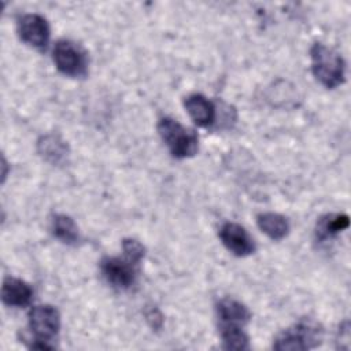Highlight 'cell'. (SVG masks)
<instances>
[{
    "mask_svg": "<svg viewBox=\"0 0 351 351\" xmlns=\"http://www.w3.org/2000/svg\"><path fill=\"white\" fill-rule=\"evenodd\" d=\"M38 154L52 165H60L69 155V147L58 134H45L37 141Z\"/></svg>",
    "mask_w": 351,
    "mask_h": 351,
    "instance_id": "obj_12",
    "label": "cell"
},
{
    "mask_svg": "<svg viewBox=\"0 0 351 351\" xmlns=\"http://www.w3.org/2000/svg\"><path fill=\"white\" fill-rule=\"evenodd\" d=\"M259 229L273 240L284 239L289 232V223L285 217L277 213H263L258 215Z\"/></svg>",
    "mask_w": 351,
    "mask_h": 351,
    "instance_id": "obj_13",
    "label": "cell"
},
{
    "mask_svg": "<svg viewBox=\"0 0 351 351\" xmlns=\"http://www.w3.org/2000/svg\"><path fill=\"white\" fill-rule=\"evenodd\" d=\"M348 225H350V219L346 214H328L318 221L315 236L319 241H324L346 230Z\"/></svg>",
    "mask_w": 351,
    "mask_h": 351,
    "instance_id": "obj_14",
    "label": "cell"
},
{
    "mask_svg": "<svg viewBox=\"0 0 351 351\" xmlns=\"http://www.w3.org/2000/svg\"><path fill=\"white\" fill-rule=\"evenodd\" d=\"M184 106L189 117L192 118V121L199 126H203V128L210 126L215 119V107L203 95H199V93L189 95L185 99Z\"/></svg>",
    "mask_w": 351,
    "mask_h": 351,
    "instance_id": "obj_10",
    "label": "cell"
},
{
    "mask_svg": "<svg viewBox=\"0 0 351 351\" xmlns=\"http://www.w3.org/2000/svg\"><path fill=\"white\" fill-rule=\"evenodd\" d=\"M310 55L313 74L321 85L333 89L344 82L346 63L340 53L321 43H315Z\"/></svg>",
    "mask_w": 351,
    "mask_h": 351,
    "instance_id": "obj_1",
    "label": "cell"
},
{
    "mask_svg": "<svg viewBox=\"0 0 351 351\" xmlns=\"http://www.w3.org/2000/svg\"><path fill=\"white\" fill-rule=\"evenodd\" d=\"M219 332L225 350H248V336L243 325H219Z\"/></svg>",
    "mask_w": 351,
    "mask_h": 351,
    "instance_id": "obj_16",
    "label": "cell"
},
{
    "mask_svg": "<svg viewBox=\"0 0 351 351\" xmlns=\"http://www.w3.org/2000/svg\"><path fill=\"white\" fill-rule=\"evenodd\" d=\"M33 289L32 287L15 277H5L1 288V299L7 306L23 307L32 300Z\"/></svg>",
    "mask_w": 351,
    "mask_h": 351,
    "instance_id": "obj_9",
    "label": "cell"
},
{
    "mask_svg": "<svg viewBox=\"0 0 351 351\" xmlns=\"http://www.w3.org/2000/svg\"><path fill=\"white\" fill-rule=\"evenodd\" d=\"M56 69L69 77H81L86 73L85 52L69 40H59L52 52Z\"/></svg>",
    "mask_w": 351,
    "mask_h": 351,
    "instance_id": "obj_5",
    "label": "cell"
},
{
    "mask_svg": "<svg viewBox=\"0 0 351 351\" xmlns=\"http://www.w3.org/2000/svg\"><path fill=\"white\" fill-rule=\"evenodd\" d=\"M137 265L123 256H107L100 262V270L103 277L115 288L128 289L134 284Z\"/></svg>",
    "mask_w": 351,
    "mask_h": 351,
    "instance_id": "obj_6",
    "label": "cell"
},
{
    "mask_svg": "<svg viewBox=\"0 0 351 351\" xmlns=\"http://www.w3.org/2000/svg\"><path fill=\"white\" fill-rule=\"evenodd\" d=\"M145 317H147V319H148V322L151 324V326L152 328H155V329H158V325H156V319H159V321H162L163 322V319H162V315H160V313L156 310V308H151L147 314H145Z\"/></svg>",
    "mask_w": 351,
    "mask_h": 351,
    "instance_id": "obj_18",
    "label": "cell"
},
{
    "mask_svg": "<svg viewBox=\"0 0 351 351\" xmlns=\"http://www.w3.org/2000/svg\"><path fill=\"white\" fill-rule=\"evenodd\" d=\"M29 328L32 332L30 348L37 350H53L52 339L56 337L60 329L59 311L49 304L34 306L29 311Z\"/></svg>",
    "mask_w": 351,
    "mask_h": 351,
    "instance_id": "obj_2",
    "label": "cell"
},
{
    "mask_svg": "<svg viewBox=\"0 0 351 351\" xmlns=\"http://www.w3.org/2000/svg\"><path fill=\"white\" fill-rule=\"evenodd\" d=\"M222 244L237 256H247L255 251V243L248 232L239 223L226 222L219 229Z\"/></svg>",
    "mask_w": 351,
    "mask_h": 351,
    "instance_id": "obj_8",
    "label": "cell"
},
{
    "mask_svg": "<svg viewBox=\"0 0 351 351\" xmlns=\"http://www.w3.org/2000/svg\"><path fill=\"white\" fill-rule=\"evenodd\" d=\"M215 308L219 325H244L251 317L250 310L243 303L232 298L221 299Z\"/></svg>",
    "mask_w": 351,
    "mask_h": 351,
    "instance_id": "obj_11",
    "label": "cell"
},
{
    "mask_svg": "<svg viewBox=\"0 0 351 351\" xmlns=\"http://www.w3.org/2000/svg\"><path fill=\"white\" fill-rule=\"evenodd\" d=\"M18 34L27 45L44 49L49 40V26L44 16L38 14H26L18 21Z\"/></svg>",
    "mask_w": 351,
    "mask_h": 351,
    "instance_id": "obj_7",
    "label": "cell"
},
{
    "mask_svg": "<svg viewBox=\"0 0 351 351\" xmlns=\"http://www.w3.org/2000/svg\"><path fill=\"white\" fill-rule=\"evenodd\" d=\"M322 328L313 319H302L282 330L274 340L273 348L278 351H302L321 344Z\"/></svg>",
    "mask_w": 351,
    "mask_h": 351,
    "instance_id": "obj_3",
    "label": "cell"
},
{
    "mask_svg": "<svg viewBox=\"0 0 351 351\" xmlns=\"http://www.w3.org/2000/svg\"><path fill=\"white\" fill-rule=\"evenodd\" d=\"M122 250H123V256L136 265L140 263V261L144 258V254H145V248L143 247V244L134 239H125L122 241Z\"/></svg>",
    "mask_w": 351,
    "mask_h": 351,
    "instance_id": "obj_17",
    "label": "cell"
},
{
    "mask_svg": "<svg viewBox=\"0 0 351 351\" xmlns=\"http://www.w3.org/2000/svg\"><path fill=\"white\" fill-rule=\"evenodd\" d=\"M158 132L176 158L192 156L197 151V137L192 130L184 128L171 118H162L158 123Z\"/></svg>",
    "mask_w": 351,
    "mask_h": 351,
    "instance_id": "obj_4",
    "label": "cell"
},
{
    "mask_svg": "<svg viewBox=\"0 0 351 351\" xmlns=\"http://www.w3.org/2000/svg\"><path fill=\"white\" fill-rule=\"evenodd\" d=\"M51 229L56 239L64 244H75L80 240V233L75 222L66 214H56L51 221Z\"/></svg>",
    "mask_w": 351,
    "mask_h": 351,
    "instance_id": "obj_15",
    "label": "cell"
}]
</instances>
